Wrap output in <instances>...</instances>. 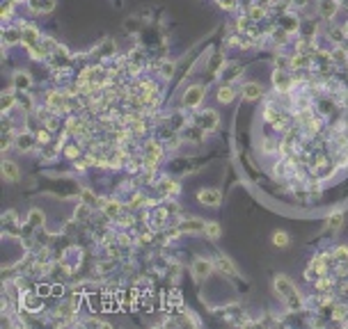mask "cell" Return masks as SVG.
Returning <instances> with one entry per match:
<instances>
[{
  "label": "cell",
  "instance_id": "obj_10",
  "mask_svg": "<svg viewBox=\"0 0 348 329\" xmlns=\"http://www.w3.org/2000/svg\"><path fill=\"white\" fill-rule=\"evenodd\" d=\"M204 226H206V222H202V219L193 217V219H186V222H181V224H179V231L197 233V231H204Z\"/></svg>",
  "mask_w": 348,
  "mask_h": 329
},
{
  "label": "cell",
  "instance_id": "obj_2",
  "mask_svg": "<svg viewBox=\"0 0 348 329\" xmlns=\"http://www.w3.org/2000/svg\"><path fill=\"white\" fill-rule=\"evenodd\" d=\"M206 96V87L204 85H190L188 90H186V94H183V105H188V108H197V105L204 101Z\"/></svg>",
  "mask_w": 348,
  "mask_h": 329
},
{
  "label": "cell",
  "instance_id": "obj_30",
  "mask_svg": "<svg viewBox=\"0 0 348 329\" xmlns=\"http://www.w3.org/2000/svg\"><path fill=\"white\" fill-rule=\"evenodd\" d=\"M67 156H69V158H76V156H78V146H69V149H67Z\"/></svg>",
  "mask_w": 348,
  "mask_h": 329
},
{
  "label": "cell",
  "instance_id": "obj_31",
  "mask_svg": "<svg viewBox=\"0 0 348 329\" xmlns=\"http://www.w3.org/2000/svg\"><path fill=\"white\" fill-rule=\"evenodd\" d=\"M261 16H264V9H259V7L252 9V18H261Z\"/></svg>",
  "mask_w": 348,
  "mask_h": 329
},
{
  "label": "cell",
  "instance_id": "obj_24",
  "mask_svg": "<svg viewBox=\"0 0 348 329\" xmlns=\"http://www.w3.org/2000/svg\"><path fill=\"white\" fill-rule=\"evenodd\" d=\"M106 213H108V215H117V213H119V203H117V201H108L106 203Z\"/></svg>",
  "mask_w": 348,
  "mask_h": 329
},
{
  "label": "cell",
  "instance_id": "obj_15",
  "mask_svg": "<svg viewBox=\"0 0 348 329\" xmlns=\"http://www.w3.org/2000/svg\"><path fill=\"white\" fill-rule=\"evenodd\" d=\"M209 240H218L220 238V233H222V226L218 224V222H206L204 226V231H202Z\"/></svg>",
  "mask_w": 348,
  "mask_h": 329
},
{
  "label": "cell",
  "instance_id": "obj_33",
  "mask_svg": "<svg viewBox=\"0 0 348 329\" xmlns=\"http://www.w3.org/2000/svg\"><path fill=\"white\" fill-rule=\"evenodd\" d=\"M344 313H346V309H344V307H339L337 311H334V318H344Z\"/></svg>",
  "mask_w": 348,
  "mask_h": 329
},
{
  "label": "cell",
  "instance_id": "obj_32",
  "mask_svg": "<svg viewBox=\"0 0 348 329\" xmlns=\"http://www.w3.org/2000/svg\"><path fill=\"white\" fill-rule=\"evenodd\" d=\"M85 215H87V208H85V206H78L76 217H85Z\"/></svg>",
  "mask_w": 348,
  "mask_h": 329
},
{
  "label": "cell",
  "instance_id": "obj_7",
  "mask_svg": "<svg viewBox=\"0 0 348 329\" xmlns=\"http://www.w3.org/2000/svg\"><path fill=\"white\" fill-rule=\"evenodd\" d=\"M197 124H199V128H206V130H213V128L218 126V114L213 112V110H206V112L197 114Z\"/></svg>",
  "mask_w": 348,
  "mask_h": 329
},
{
  "label": "cell",
  "instance_id": "obj_26",
  "mask_svg": "<svg viewBox=\"0 0 348 329\" xmlns=\"http://www.w3.org/2000/svg\"><path fill=\"white\" fill-rule=\"evenodd\" d=\"M144 203V197L142 195H135L133 197V203H131V208H137V206H142Z\"/></svg>",
  "mask_w": 348,
  "mask_h": 329
},
{
  "label": "cell",
  "instance_id": "obj_29",
  "mask_svg": "<svg viewBox=\"0 0 348 329\" xmlns=\"http://www.w3.org/2000/svg\"><path fill=\"white\" fill-rule=\"evenodd\" d=\"M9 14H12V2L5 5V9H2V18H9Z\"/></svg>",
  "mask_w": 348,
  "mask_h": 329
},
{
  "label": "cell",
  "instance_id": "obj_36",
  "mask_svg": "<svg viewBox=\"0 0 348 329\" xmlns=\"http://www.w3.org/2000/svg\"><path fill=\"white\" fill-rule=\"evenodd\" d=\"M117 2H121V0H117Z\"/></svg>",
  "mask_w": 348,
  "mask_h": 329
},
{
  "label": "cell",
  "instance_id": "obj_22",
  "mask_svg": "<svg viewBox=\"0 0 348 329\" xmlns=\"http://www.w3.org/2000/svg\"><path fill=\"white\" fill-rule=\"evenodd\" d=\"M172 73H174V62H163V64H160V75L170 78Z\"/></svg>",
  "mask_w": 348,
  "mask_h": 329
},
{
  "label": "cell",
  "instance_id": "obj_28",
  "mask_svg": "<svg viewBox=\"0 0 348 329\" xmlns=\"http://www.w3.org/2000/svg\"><path fill=\"white\" fill-rule=\"evenodd\" d=\"M37 142H48V133L46 130H39L37 133Z\"/></svg>",
  "mask_w": 348,
  "mask_h": 329
},
{
  "label": "cell",
  "instance_id": "obj_20",
  "mask_svg": "<svg viewBox=\"0 0 348 329\" xmlns=\"http://www.w3.org/2000/svg\"><path fill=\"white\" fill-rule=\"evenodd\" d=\"M16 142H19V149H30L28 144L32 142V135H28V133L19 135V137H16Z\"/></svg>",
  "mask_w": 348,
  "mask_h": 329
},
{
  "label": "cell",
  "instance_id": "obj_1",
  "mask_svg": "<svg viewBox=\"0 0 348 329\" xmlns=\"http://www.w3.org/2000/svg\"><path fill=\"white\" fill-rule=\"evenodd\" d=\"M272 286H275V292L289 304V309H300V295H298V291H295V286L291 279L284 277V274H277L275 281H272Z\"/></svg>",
  "mask_w": 348,
  "mask_h": 329
},
{
  "label": "cell",
  "instance_id": "obj_3",
  "mask_svg": "<svg viewBox=\"0 0 348 329\" xmlns=\"http://www.w3.org/2000/svg\"><path fill=\"white\" fill-rule=\"evenodd\" d=\"M197 199H199V203H204V206H220V203H222V192H220V190H213V187H204V190L197 192Z\"/></svg>",
  "mask_w": 348,
  "mask_h": 329
},
{
  "label": "cell",
  "instance_id": "obj_6",
  "mask_svg": "<svg viewBox=\"0 0 348 329\" xmlns=\"http://www.w3.org/2000/svg\"><path fill=\"white\" fill-rule=\"evenodd\" d=\"M339 12V0H321L318 2V14L323 18H332Z\"/></svg>",
  "mask_w": 348,
  "mask_h": 329
},
{
  "label": "cell",
  "instance_id": "obj_35",
  "mask_svg": "<svg viewBox=\"0 0 348 329\" xmlns=\"http://www.w3.org/2000/svg\"><path fill=\"white\" fill-rule=\"evenodd\" d=\"M344 35H346V37H348V23H346V25H344Z\"/></svg>",
  "mask_w": 348,
  "mask_h": 329
},
{
  "label": "cell",
  "instance_id": "obj_21",
  "mask_svg": "<svg viewBox=\"0 0 348 329\" xmlns=\"http://www.w3.org/2000/svg\"><path fill=\"white\" fill-rule=\"evenodd\" d=\"M160 190H163V192H167V195H174V192L179 190V185H176L174 181H163V185H160Z\"/></svg>",
  "mask_w": 348,
  "mask_h": 329
},
{
  "label": "cell",
  "instance_id": "obj_23",
  "mask_svg": "<svg viewBox=\"0 0 348 329\" xmlns=\"http://www.w3.org/2000/svg\"><path fill=\"white\" fill-rule=\"evenodd\" d=\"M16 103V98L12 96V91H7V94H5V96H2V110H5V112H7L9 108H12V105Z\"/></svg>",
  "mask_w": 348,
  "mask_h": 329
},
{
  "label": "cell",
  "instance_id": "obj_4",
  "mask_svg": "<svg viewBox=\"0 0 348 329\" xmlns=\"http://www.w3.org/2000/svg\"><path fill=\"white\" fill-rule=\"evenodd\" d=\"M213 268H215V263L206 261V258H197V261L193 263V277H195V281L206 279L213 272Z\"/></svg>",
  "mask_w": 348,
  "mask_h": 329
},
{
  "label": "cell",
  "instance_id": "obj_27",
  "mask_svg": "<svg viewBox=\"0 0 348 329\" xmlns=\"http://www.w3.org/2000/svg\"><path fill=\"white\" fill-rule=\"evenodd\" d=\"M218 2H220V7H225V9L234 7V0H218Z\"/></svg>",
  "mask_w": 348,
  "mask_h": 329
},
{
  "label": "cell",
  "instance_id": "obj_25",
  "mask_svg": "<svg viewBox=\"0 0 348 329\" xmlns=\"http://www.w3.org/2000/svg\"><path fill=\"white\" fill-rule=\"evenodd\" d=\"M316 288L318 291H328V288H332V281H330V279H321L316 284Z\"/></svg>",
  "mask_w": 348,
  "mask_h": 329
},
{
  "label": "cell",
  "instance_id": "obj_34",
  "mask_svg": "<svg viewBox=\"0 0 348 329\" xmlns=\"http://www.w3.org/2000/svg\"><path fill=\"white\" fill-rule=\"evenodd\" d=\"M53 295H62V286H53Z\"/></svg>",
  "mask_w": 348,
  "mask_h": 329
},
{
  "label": "cell",
  "instance_id": "obj_11",
  "mask_svg": "<svg viewBox=\"0 0 348 329\" xmlns=\"http://www.w3.org/2000/svg\"><path fill=\"white\" fill-rule=\"evenodd\" d=\"M12 85H14L16 90H21V91L28 90V87L32 85V80H30V75H28V71H16L14 78H12Z\"/></svg>",
  "mask_w": 348,
  "mask_h": 329
},
{
  "label": "cell",
  "instance_id": "obj_19",
  "mask_svg": "<svg viewBox=\"0 0 348 329\" xmlns=\"http://www.w3.org/2000/svg\"><path fill=\"white\" fill-rule=\"evenodd\" d=\"M23 35L21 32H16V30H5V44H16V41H19V39H21Z\"/></svg>",
  "mask_w": 348,
  "mask_h": 329
},
{
  "label": "cell",
  "instance_id": "obj_5",
  "mask_svg": "<svg viewBox=\"0 0 348 329\" xmlns=\"http://www.w3.org/2000/svg\"><path fill=\"white\" fill-rule=\"evenodd\" d=\"M241 94L245 101H257V98H261V94H264V87H261L259 82H245Z\"/></svg>",
  "mask_w": 348,
  "mask_h": 329
},
{
  "label": "cell",
  "instance_id": "obj_17",
  "mask_svg": "<svg viewBox=\"0 0 348 329\" xmlns=\"http://www.w3.org/2000/svg\"><path fill=\"white\" fill-rule=\"evenodd\" d=\"M344 226V213H334V215L328 217V229L330 231H339Z\"/></svg>",
  "mask_w": 348,
  "mask_h": 329
},
{
  "label": "cell",
  "instance_id": "obj_9",
  "mask_svg": "<svg viewBox=\"0 0 348 329\" xmlns=\"http://www.w3.org/2000/svg\"><path fill=\"white\" fill-rule=\"evenodd\" d=\"M2 179L9 181V183H16V181L21 179V172H19V167H16L12 160H5V163H2Z\"/></svg>",
  "mask_w": 348,
  "mask_h": 329
},
{
  "label": "cell",
  "instance_id": "obj_14",
  "mask_svg": "<svg viewBox=\"0 0 348 329\" xmlns=\"http://www.w3.org/2000/svg\"><path fill=\"white\" fill-rule=\"evenodd\" d=\"M236 96V90L232 87V85H220V90H218V101L220 103H232Z\"/></svg>",
  "mask_w": 348,
  "mask_h": 329
},
{
  "label": "cell",
  "instance_id": "obj_13",
  "mask_svg": "<svg viewBox=\"0 0 348 329\" xmlns=\"http://www.w3.org/2000/svg\"><path fill=\"white\" fill-rule=\"evenodd\" d=\"M48 105L53 108V110H67V96L64 94H60V91H51L48 94Z\"/></svg>",
  "mask_w": 348,
  "mask_h": 329
},
{
  "label": "cell",
  "instance_id": "obj_12",
  "mask_svg": "<svg viewBox=\"0 0 348 329\" xmlns=\"http://www.w3.org/2000/svg\"><path fill=\"white\" fill-rule=\"evenodd\" d=\"M30 9L39 14H48L55 9V0H30Z\"/></svg>",
  "mask_w": 348,
  "mask_h": 329
},
{
  "label": "cell",
  "instance_id": "obj_16",
  "mask_svg": "<svg viewBox=\"0 0 348 329\" xmlns=\"http://www.w3.org/2000/svg\"><path fill=\"white\" fill-rule=\"evenodd\" d=\"M272 82H275V87L282 91L289 90V85H291V80H289V75L284 73V71H275V75H272Z\"/></svg>",
  "mask_w": 348,
  "mask_h": 329
},
{
  "label": "cell",
  "instance_id": "obj_8",
  "mask_svg": "<svg viewBox=\"0 0 348 329\" xmlns=\"http://www.w3.org/2000/svg\"><path fill=\"white\" fill-rule=\"evenodd\" d=\"M215 268L222 272V274H227V277H236L238 274V270H236V265L232 261H229L227 256H222L220 254L218 258H215Z\"/></svg>",
  "mask_w": 348,
  "mask_h": 329
},
{
  "label": "cell",
  "instance_id": "obj_18",
  "mask_svg": "<svg viewBox=\"0 0 348 329\" xmlns=\"http://www.w3.org/2000/svg\"><path fill=\"white\" fill-rule=\"evenodd\" d=\"M272 245H275V247H287L289 245V233L275 231V233H272Z\"/></svg>",
  "mask_w": 348,
  "mask_h": 329
}]
</instances>
